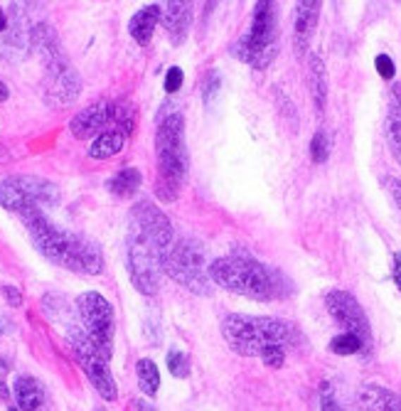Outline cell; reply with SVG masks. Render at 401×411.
Masks as SVG:
<instances>
[{"label": "cell", "mask_w": 401, "mask_h": 411, "mask_svg": "<svg viewBox=\"0 0 401 411\" xmlns=\"http://www.w3.org/2000/svg\"><path fill=\"white\" fill-rule=\"evenodd\" d=\"M219 77L217 74H209V82H207V92H204V102H212V94L219 89Z\"/></svg>", "instance_id": "31"}, {"label": "cell", "mask_w": 401, "mask_h": 411, "mask_svg": "<svg viewBox=\"0 0 401 411\" xmlns=\"http://www.w3.org/2000/svg\"><path fill=\"white\" fill-rule=\"evenodd\" d=\"M57 197V190L39 178H10L0 183V204L18 214L39 209L42 204H54Z\"/></svg>", "instance_id": "9"}, {"label": "cell", "mask_w": 401, "mask_h": 411, "mask_svg": "<svg viewBox=\"0 0 401 411\" xmlns=\"http://www.w3.org/2000/svg\"><path fill=\"white\" fill-rule=\"evenodd\" d=\"M126 145V131L123 128H113V131H104L101 136L92 143L89 155L92 158H111V155L121 153Z\"/></svg>", "instance_id": "21"}, {"label": "cell", "mask_w": 401, "mask_h": 411, "mask_svg": "<svg viewBox=\"0 0 401 411\" xmlns=\"http://www.w3.org/2000/svg\"><path fill=\"white\" fill-rule=\"evenodd\" d=\"M3 293L8 295V303L10 305H20V303H23V293H20L18 288H13V286H5Z\"/></svg>", "instance_id": "30"}, {"label": "cell", "mask_w": 401, "mask_h": 411, "mask_svg": "<svg viewBox=\"0 0 401 411\" xmlns=\"http://www.w3.org/2000/svg\"><path fill=\"white\" fill-rule=\"evenodd\" d=\"M131 229L138 232L140 237H145L148 242H153L158 249H163L168 254V249L173 247L175 234L170 227L168 217L155 207L153 202H138L131 212Z\"/></svg>", "instance_id": "12"}, {"label": "cell", "mask_w": 401, "mask_h": 411, "mask_svg": "<svg viewBox=\"0 0 401 411\" xmlns=\"http://www.w3.org/2000/svg\"><path fill=\"white\" fill-rule=\"evenodd\" d=\"M320 15V3L315 0H305V3H298L295 8V25H293V47L298 54L305 52L310 42V35L315 32V23H318Z\"/></svg>", "instance_id": "14"}, {"label": "cell", "mask_w": 401, "mask_h": 411, "mask_svg": "<svg viewBox=\"0 0 401 411\" xmlns=\"http://www.w3.org/2000/svg\"><path fill=\"white\" fill-rule=\"evenodd\" d=\"M359 404L364 411H401V397L374 384L359 389Z\"/></svg>", "instance_id": "17"}, {"label": "cell", "mask_w": 401, "mask_h": 411, "mask_svg": "<svg viewBox=\"0 0 401 411\" xmlns=\"http://www.w3.org/2000/svg\"><path fill=\"white\" fill-rule=\"evenodd\" d=\"M224 340L237 355L259 357L264 364L278 369L285 362V350L295 343V333L288 323L276 318L254 315H227L222 323Z\"/></svg>", "instance_id": "1"}, {"label": "cell", "mask_w": 401, "mask_h": 411, "mask_svg": "<svg viewBox=\"0 0 401 411\" xmlns=\"http://www.w3.org/2000/svg\"><path fill=\"white\" fill-rule=\"evenodd\" d=\"M15 399H18V404L23 411H35V409L42 407L44 392H42V387H39L37 379L25 374V377L15 379Z\"/></svg>", "instance_id": "19"}, {"label": "cell", "mask_w": 401, "mask_h": 411, "mask_svg": "<svg viewBox=\"0 0 401 411\" xmlns=\"http://www.w3.org/2000/svg\"><path fill=\"white\" fill-rule=\"evenodd\" d=\"M140 183H143L140 170L126 168V170H121L118 175H113L111 183H109V190H111L116 197H133L135 190L140 188Z\"/></svg>", "instance_id": "22"}, {"label": "cell", "mask_w": 401, "mask_h": 411, "mask_svg": "<svg viewBox=\"0 0 401 411\" xmlns=\"http://www.w3.org/2000/svg\"><path fill=\"white\" fill-rule=\"evenodd\" d=\"M94 411H104V409H94Z\"/></svg>", "instance_id": "37"}, {"label": "cell", "mask_w": 401, "mask_h": 411, "mask_svg": "<svg viewBox=\"0 0 401 411\" xmlns=\"http://www.w3.org/2000/svg\"><path fill=\"white\" fill-rule=\"evenodd\" d=\"M0 333H3V328H0Z\"/></svg>", "instance_id": "38"}, {"label": "cell", "mask_w": 401, "mask_h": 411, "mask_svg": "<svg viewBox=\"0 0 401 411\" xmlns=\"http://www.w3.org/2000/svg\"><path fill=\"white\" fill-rule=\"evenodd\" d=\"M163 271L197 295H212V278L204 274V252L192 239L173 242L163 257Z\"/></svg>", "instance_id": "6"}, {"label": "cell", "mask_w": 401, "mask_h": 411, "mask_svg": "<svg viewBox=\"0 0 401 411\" xmlns=\"http://www.w3.org/2000/svg\"><path fill=\"white\" fill-rule=\"evenodd\" d=\"M330 350H333L335 355H354L362 350V340L352 333H343L330 343Z\"/></svg>", "instance_id": "24"}, {"label": "cell", "mask_w": 401, "mask_h": 411, "mask_svg": "<svg viewBox=\"0 0 401 411\" xmlns=\"http://www.w3.org/2000/svg\"><path fill=\"white\" fill-rule=\"evenodd\" d=\"M25 219V227L32 234V242L49 262L69 269V271H84V274H101L104 271V254L101 247L92 239H84L79 234L64 232L54 227L42 209H30L20 214Z\"/></svg>", "instance_id": "2"}, {"label": "cell", "mask_w": 401, "mask_h": 411, "mask_svg": "<svg viewBox=\"0 0 401 411\" xmlns=\"http://www.w3.org/2000/svg\"><path fill=\"white\" fill-rule=\"evenodd\" d=\"M308 82H310V94H313L315 109H318V114H323L325 104H328V77H325V64L320 57H310Z\"/></svg>", "instance_id": "20"}, {"label": "cell", "mask_w": 401, "mask_h": 411, "mask_svg": "<svg viewBox=\"0 0 401 411\" xmlns=\"http://www.w3.org/2000/svg\"><path fill=\"white\" fill-rule=\"evenodd\" d=\"M160 15H163V8L160 5H145L143 10H138V13L131 18V25H128V30H131V35L135 37V42L138 44H148L150 37H153V30L155 25H158Z\"/></svg>", "instance_id": "18"}, {"label": "cell", "mask_w": 401, "mask_h": 411, "mask_svg": "<svg viewBox=\"0 0 401 411\" xmlns=\"http://www.w3.org/2000/svg\"><path fill=\"white\" fill-rule=\"evenodd\" d=\"M8 97H10L8 87H5V84H3V79H0V102H8Z\"/></svg>", "instance_id": "33"}, {"label": "cell", "mask_w": 401, "mask_h": 411, "mask_svg": "<svg viewBox=\"0 0 401 411\" xmlns=\"http://www.w3.org/2000/svg\"><path fill=\"white\" fill-rule=\"evenodd\" d=\"M118 118H121V114H118L116 104H94V106L84 109L82 114L72 118V133L77 138H92L99 131H104L111 121H118Z\"/></svg>", "instance_id": "13"}, {"label": "cell", "mask_w": 401, "mask_h": 411, "mask_svg": "<svg viewBox=\"0 0 401 411\" xmlns=\"http://www.w3.org/2000/svg\"><path fill=\"white\" fill-rule=\"evenodd\" d=\"M320 411H345L338 404V399H335V394H333V389H330L328 382L320 387Z\"/></svg>", "instance_id": "27"}, {"label": "cell", "mask_w": 401, "mask_h": 411, "mask_svg": "<svg viewBox=\"0 0 401 411\" xmlns=\"http://www.w3.org/2000/svg\"><path fill=\"white\" fill-rule=\"evenodd\" d=\"M387 143L392 155L401 163V84H392L389 92V114H387Z\"/></svg>", "instance_id": "16"}, {"label": "cell", "mask_w": 401, "mask_h": 411, "mask_svg": "<svg viewBox=\"0 0 401 411\" xmlns=\"http://www.w3.org/2000/svg\"><path fill=\"white\" fill-rule=\"evenodd\" d=\"M394 281L401 288V254H394Z\"/></svg>", "instance_id": "32"}, {"label": "cell", "mask_w": 401, "mask_h": 411, "mask_svg": "<svg viewBox=\"0 0 401 411\" xmlns=\"http://www.w3.org/2000/svg\"><path fill=\"white\" fill-rule=\"evenodd\" d=\"M278 52V27H276V3H257L252 27L234 44V54L252 64L254 69H266Z\"/></svg>", "instance_id": "5"}, {"label": "cell", "mask_w": 401, "mask_h": 411, "mask_svg": "<svg viewBox=\"0 0 401 411\" xmlns=\"http://www.w3.org/2000/svg\"><path fill=\"white\" fill-rule=\"evenodd\" d=\"M155 153H158L160 188L163 200H175L180 185L187 173V148H185V118L183 114H168L158 123L155 133Z\"/></svg>", "instance_id": "3"}, {"label": "cell", "mask_w": 401, "mask_h": 411, "mask_svg": "<svg viewBox=\"0 0 401 411\" xmlns=\"http://www.w3.org/2000/svg\"><path fill=\"white\" fill-rule=\"evenodd\" d=\"M377 72L382 74L384 79H394V74H397V67H394L392 57L389 54H379L377 57Z\"/></svg>", "instance_id": "29"}, {"label": "cell", "mask_w": 401, "mask_h": 411, "mask_svg": "<svg viewBox=\"0 0 401 411\" xmlns=\"http://www.w3.org/2000/svg\"><path fill=\"white\" fill-rule=\"evenodd\" d=\"M5 25H8V23H5V13H3V10H0V32H3V30H5Z\"/></svg>", "instance_id": "36"}, {"label": "cell", "mask_w": 401, "mask_h": 411, "mask_svg": "<svg viewBox=\"0 0 401 411\" xmlns=\"http://www.w3.org/2000/svg\"><path fill=\"white\" fill-rule=\"evenodd\" d=\"M310 153H313V160L315 163H325L330 155V138L325 131H318L313 136V143H310Z\"/></svg>", "instance_id": "26"}, {"label": "cell", "mask_w": 401, "mask_h": 411, "mask_svg": "<svg viewBox=\"0 0 401 411\" xmlns=\"http://www.w3.org/2000/svg\"><path fill=\"white\" fill-rule=\"evenodd\" d=\"M138 384L148 397H155L160 389V372L153 360H140L138 362Z\"/></svg>", "instance_id": "23"}, {"label": "cell", "mask_w": 401, "mask_h": 411, "mask_svg": "<svg viewBox=\"0 0 401 411\" xmlns=\"http://www.w3.org/2000/svg\"><path fill=\"white\" fill-rule=\"evenodd\" d=\"M212 283L239 293L252 300H271L276 293V281L259 262L249 257H222L214 259L207 269Z\"/></svg>", "instance_id": "4"}, {"label": "cell", "mask_w": 401, "mask_h": 411, "mask_svg": "<svg viewBox=\"0 0 401 411\" xmlns=\"http://www.w3.org/2000/svg\"><path fill=\"white\" fill-rule=\"evenodd\" d=\"M160 18H163V25H165V30H168L170 39H173L175 44H183L185 37H187L190 20H192V5L178 3V0L165 3L163 15H160Z\"/></svg>", "instance_id": "15"}, {"label": "cell", "mask_w": 401, "mask_h": 411, "mask_svg": "<svg viewBox=\"0 0 401 411\" xmlns=\"http://www.w3.org/2000/svg\"><path fill=\"white\" fill-rule=\"evenodd\" d=\"M126 254H128V274H131L133 286L143 295H155L160 288V271H163L165 252L131 229Z\"/></svg>", "instance_id": "7"}, {"label": "cell", "mask_w": 401, "mask_h": 411, "mask_svg": "<svg viewBox=\"0 0 401 411\" xmlns=\"http://www.w3.org/2000/svg\"><path fill=\"white\" fill-rule=\"evenodd\" d=\"M79 315L84 320V333L89 335L97 350L106 360H111L113 352V308L101 293L87 290L77 298Z\"/></svg>", "instance_id": "8"}, {"label": "cell", "mask_w": 401, "mask_h": 411, "mask_svg": "<svg viewBox=\"0 0 401 411\" xmlns=\"http://www.w3.org/2000/svg\"><path fill=\"white\" fill-rule=\"evenodd\" d=\"M72 345H74V350H77L79 364L84 367L87 377L92 379L97 392L101 394L106 402H113V399L118 397V389L111 377V369H109V360L99 352L97 345H94L92 340H89V335L82 333V330H72Z\"/></svg>", "instance_id": "10"}, {"label": "cell", "mask_w": 401, "mask_h": 411, "mask_svg": "<svg viewBox=\"0 0 401 411\" xmlns=\"http://www.w3.org/2000/svg\"><path fill=\"white\" fill-rule=\"evenodd\" d=\"M0 399H8V387L3 384V379H0Z\"/></svg>", "instance_id": "35"}, {"label": "cell", "mask_w": 401, "mask_h": 411, "mask_svg": "<svg viewBox=\"0 0 401 411\" xmlns=\"http://www.w3.org/2000/svg\"><path fill=\"white\" fill-rule=\"evenodd\" d=\"M183 79H185L183 69H180V67H170L168 74H165V92L175 94L180 87H183Z\"/></svg>", "instance_id": "28"}, {"label": "cell", "mask_w": 401, "mask_h": 411, "mask_svg": "<svg viewBox=\"0 0 401 411\" xmlns=\"http://www.w3.org/2000/svg\"><path fill=\"white\" fill-rule=\"evenodd\" d=\"M138 411H155V407H153V404H148V402H143V399H140V402H138Z\"/></svg>", "instance_id": "34"}, {"label": "cell", "mask_w": 401, "mask_h": 411, "mask_svg": "<svg viewBox=\"0 0 401 411\" xmlns=\"http://www.w3.org/2000/svg\"><path fill=\"white\" fill-rule=\"evenodd\" d=\"M325 305H328L330 315L343 328H347V333L357 335L362 340V348L372 343V330H369L367 313H364L362 305L357 303V298L352 293H347V290H330L325 295Z\"/></svg>", "instance_id": "11"}, {"label": "cell", "mask_w": 401, "mask_h": 411, "mask_svg": "<svg viewBox=\"0 0 401 411\" xmlns=\"http://www.w3.org/2000/svg\"><path fill=\"white\" fill-rule=\"evenodd\" d=\"M168 369L173 377L178 379H185L190 374V360L185 352H180V350H170L168 352Z\"/></svg>", "instance_id": "25"}]
</instances>
